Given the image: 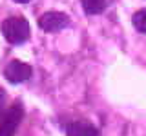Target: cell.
I'll use <instances>...</instances> for the list:
<instances>
[{
	"label": "cell",
	"instance_id": "1",
	"mask_svg": "<svg viewBox=\"0 0 146 136\" xmlns=\"http://www.w3.org/2000/svg\"><path fill=\"white\" fill-rule=\"evenodd\" d=\"M29 33H31L29 22L24 20V18L11 16L7 20H4L2 24V35L6 36L9 44H24L29 38Z\"/></svg>",
	"mask_w": 146,
	"mask_h": 136
},
{
	"label": "cell",
	"instance_id": "2",
	"mask_svg": "<svg viewBox=\"0 0 146 136\" xmlns=\"http://www.w3.org/2000/svg\"><path fill=\"white\" fill-rule=\"evenodd\" d=\"M68 24H70V18L60 11H48L38 18V27L46 33H57V31L64 29Z\"/></svg>",
	"mask_w": 146,
	"mask_h": 136
},
{
	"label": "cell",
	"instance_id": "3",
	"mask_svg": "<svg viewBox=\"0 0 146 136\" xmlns=\"http://www.w3.org/2000/svg\"><path fill=\"white\" fill-rule=\"evenodd\" d=\"M31 73L33 71H31V67L27 63L20 62V60H13L6 65L4 76H6V80L9 84H22V82L31 78Z\"/></svg>",
	"mask_w": 146,
	"mask_h": 136
},
{
	"label": "cell",
	"instance_id": "4",
	"mask_svg": "<svg viewBox=\"0 0 146 136\" xmlns=\"http://www.w3.org/2000/svg\"><path fill=\"white\" fill-rule=\"evenodd\" d=\"M22 107L20 105H15L11 107L9 111L6 112V116L2 118V122H0V136H13L17 131L18 124H20L22 120Z\"/></svg>",
	"mask_w": 146,
	"mask_h": 136
},
{
	"label": "cell",
	"instance_id": "5",
	"mask_svg": "<svg viewBox=\"0 0 146 136\" xmlns=\"http://www.w3.org/2000/svg\"><path fill=\"white\" fill-rule=\"evenodd\" d=\"M66 136H99V131L88 122H73L66 127Z\"/></svg>",
	"mask_w": 146,
	"mask_h": 136
},
{
	"label": "cell",
	"instance_id": "6",
	"mask_svg": "<svg viewBox=\"0 0 146 136\" xmlns=\"http://www.w3.org/2000/svg\"><path fill=\"white\" fill-rule=\"evenodd\" d=\"M82 9L88 15H99L106 9V0H82Z\"/></svg>",
	"mask_w": 146,
	"mask_h": 136
},
{
	"label": "cell",
	"instance_id": "7",
	"mask_svg": "<svg viewBox=\"0 0 146 136\" xmlns=\"http://www.w3.org/2000/svg\"><path fill=\"white\" fill-rule=\"evenodd\" d=\"M133 26L139 33L146 35V9H141L133 15Z\"/></svg>",
	"mask_w": 146,
	"mask_h": 136
},
{
	"label": "cell",
	"instance_id": "8",
	"mask_svg": "<svg viewBox=\"0 0 146 136\" xmlns=\"http://www.w3.org/2000/svg\"><path fill=\"white\" fill-rule=\"evenodd\" d=\"M4 100H6V93L0 89V109H2V105H4Z\"/></svg>",
	"mask_w": 146,
	"mask_h": 136
},
{
	"label": "cell",
	"instance_id": "9",
	"mask_svg": "<svg viewBox=\"0 0 146 136\" xmlns=\"http://www.w3.org/2000/svg\"><path fill=\"white\" fill-rule=\"evenodd\" d=\"M15 2H18V4H26V2H29V0H15Z\"/></svg>",
	"mask_w": 146,
	"mask_h": 136
}]
</instances>
